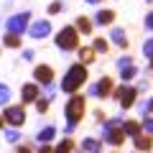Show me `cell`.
I'll list each match as a JSON object with an SVG mask.
<instances>
[{"label":"cell","mask_w":153,"mask_h":153,"mask_svg":"<svg viewBox=\"0 0 153 153\" xmlns=\"http://www.w3.org/2000/svg\"><path fill=\"white\" fill-rule=\"evenodd\" d=\"M84 107H87V97L84 94H71L69 100H66V107H64V117H66V128L64 133L66 135H71V133L76 130V125H79V120L84 117Z\"/></svg>","instance_id":"cell-1"},{"label":"cell","mask_w":153,"mask_h":153,"mask_svg":"<svg viewBox=\"0 0 153 153\" xmlns=\"http://www.w3.org/2000/svg\"><path fill=\"white\" fill-rule=\"evenodd\" d=\"M87 76H89V69L84 64H71L69 69H66L64 79H61V89H64L66 94H76L79 92V87H82L84 82H87Z\"/></svg>","instance_id":"cell-2"},{"label":"cell","mask_w":153,"mask_h":153,"mask_svg":"<svg viewBox=\"0 0 153 153\" xmlns=\"http://www.w3.org/2000/svg\"><path fill=\"white\" fill-rule=\"evenodd\" d=\"M102 140H107L115 148H120L125 143V133H123V120L120 117H110L102 125Z\"/></svg>","instance_id":"cell-3"},{"label":"cell","mask_w":153,"mask_h":153,"mask_svg":"<svg viewBox=\"0 0 153 153\" xmlns=\"http://www.w3.org/2000/svg\"><path fill=\"white\" fill-rule=\"evenodd\" d=\"M54 44L59 46L61 51H76L79 49V33H76V28L74 26H64L54 36Z\"/></svg>","instance_id":"cell-4"},{"label":"cell","mask_w":153,"mask_h":153,"mask_svg":"<svg viewBox=\"0 0 153 153\" xmlns=\"http://www.w3.org/2000/svg\"><path fill=\"white\" fill-rule=\"evenodd\" d=\"M31 26V13L23 10V13H16L5 21V33H16V36H23Z\"/></svg>","instance_id":"cell-5"},{"label":"cell","mask_w":153,"mask_h":153,"mask_svg":"<svg viewBox=\"0 0 153 153\" xmlns=\"http://www.w3.org/2000/svg\"><path fill=\"white\" fill-rule=\"evenodd\" d=\"M3 120H5L10 128H21L23 123H26V107H21V105H5Z\"/></svg>","instance_id":"cell-6"},{"label":"cell","mask_w":153,"mask_h":153,"mask_svg":"<svg viewBox=\"0 0 153 153\" xmlns=\"http://www.w3.org/2000/svg\"><path fill=\"white\" fill-rule=\"evenodd\" d=\"M112 89H115V82L110 79V76H102V79H97V82L87 89V94H89V97L105 100V97H110V94H112Z\"/></svg>","instance_id":"cell-7"},{"label":"cell","mask_w":153,"mask_h":153,"mask_svg":"<svg viewBox=\"0 0 153 153\" xmlns=\"http://www.w3.org/2000/svg\"><path fill=\"white\" fill-rule=\"evenodd\" d=\"M33 79H36L38 87H49V84H54V66H49V64L33 66Z\"/></svg>","instance_id":"cell-8"},{"label":"cell","mask_w":153,"mask_h":153,"mask_svg":"<svg viewBox=\"0 0 153 153\" xmlns=\"http://www.w3.org/2000/svg\"><path fill=\"white\" fill-rule=\"evenodd\" d=\"M26 33L31 38H46L51 33V23L46 21V18H41V21H31V26H28Z\"/></svg>","instance_id":"cell-9"},{"label":"cell","mask_w":153,"mask_h":153,"mask_svg":"<svg viewBox=\"0 0 153 153\" xmlns=\"http://www.w3.org/2000/svg\"><path fill=\"white\" fill-rule=\"evenodd\" d=\"M38 97H41V87H38L36 82H28V84H23V89H21V100H23V105H28V102H36Z\"/></svg>","instance_id":"cell-10"},{"label":"cell","mask_w":153,"mask_h":153,"mask_svg":"<svg viewBox=\"0 0 153 153\" xmlns=\"http://www.w3.org/2000/svg\"><path fill=\"white\" fill-rule=\"evenodd\" d=\"M115 23V10H107V8H102V10H97L94 13V18H92V26H112Z\"/></svg>","instance_id":"cell-11"},{"label":"cell","mask_w":153,"mask_h":153,"mask_svg":"<svg viewBox=\"0 0 153 153\" xmlns=\"http://www.w3.org/2000/svg\"><path fill=\"white\" fill-rule=\"evenodd\" d=\"M135 100H138V87H130V84H128L125 92L120 94V100H117V102H120L123 110H130L133 105H135Z\"/></svg>","instance_id":"cell-12"},{"label":"cell","mask_w":153,"mask_h":153,"mask_svg":"<svg viewBox=\"0 0 153 153\" xmlns=\"http://www.w3.org/2000/svg\"><path fill=\"white\" fill-rule=\"evenodd\" d=\"M110 41H112L115 46H120V49H128V33L123 31V28H110Z\"/></svg>","instance_id":"cell-13"},{"label":"cell","mask_w":153,"mask_h":153,"mask_svg":"<svg viewBox=\"0 0 153 153\" xmlns=\"http://www.w3.org/2000/svg\"><path fill=\"white\" fill-rule=\"evenodd\" d=\"M133 143H135V151H140V153H148V151L153 148V138L146 135V133L135 135V138H133Z\"/></svg>","instance_id":"cell-14"},{"label":"cell","mask_w":153,"mask_h":153,"mask_svg":"<svg viewBox=\"0 0 153 153\" xmlns=\"http://www.w3.org/2000/svg\"><path fill=\"white\" fill-rule=\"evenodd\" d=\"M123 133H125V138H135L143 133V128L138 120H123Z\"/></svg>","instance_id":"cell-15"},{"label":"cell","mask_w":153,"mask_h":153,"mask_svg":"<svg viewBox=\"0 0 153 153\" xmlns=\"http://www.w3.org/2000/svg\"><path fill=\"white\" fill-rule=\"evenodd\" d=\"M74 28H76V33H84V36H89L92 33V18H87V16H79L76 18V23H74Z\"/></svg>","instance_id":"cell-16"},{"label":"cell","mask_w":153,"mask_h":153,"mask_svg":"<svg viewBox=\"0 0 153 153\" xmlns=\"http://www.w3.org/2000/svg\"><path fill=\"white\" fill-rule=\"evenodd\" d=\"M76 51H79V64H84V66H87V64H92V61H94V56H97L92 46H79Z\"/></svg>","instance_id":"cell-17"},{"label":"cell","mask_w":153,"mask_h":153,"mask_svg":"<svg viewBox=\"0 0 153 153\" xmlns=\"http://www.w3.org/2000/svg\"><path fill=\"white\" fill-rule=\"evenodd\" d=\"M82 151L100 153V151H102V140H100V138H84V140H82Z\"/></svg>","instance_id":"cell-18"},{"label":"cell","mask_w":153,"mask_h":153,"mask_svg":"<svg viewBox=\"0 0 153 153\" xmlns=\"http://www.w3.org/2000/svg\"><path fill=\"white\" fill-rule=\"evenodd\" d=\"M54 135H56V128L54 125H46V128H41V130H38V143H51L54 140Z\"/></svg>","instance_id":"cell-19"},{"label":"cell","mask_w":153,"mask_h":153,"mask_svg":"<svg viewBox=\"0 0 153 153\" xmlns=\"http://www.w3.org/2000/svg\"><path fill=\"white\" fill-rule=\"evenodd\" d=\"M135 76H138V69H135V64L120 66V79H123V84H128L130 79H135Z\"/></svg>","instance_id":"cell-20"},{"label":"cell","mask_w":153,"mask_h":153,"mask_svg":"<svg viewBox=\"0 0 153 153\" xmlns=\"http://www.w3.org/2000/svg\"><path fill=\"white\" fill-rule=\"evenodd\" d=\"M74 148H76V146H74V140H71V138H64L59 146H54V151H51V153H71Z\"/></svg>","instance_id":"cell-21"},{"label":"cell","mask_w":153,"mask_h":153,"mask_svg":"<svg viewBox=\"0 0 153 153\" xmlns=\"http://www.w3.org/2000/svg\"><path fill=\"white\" fill-rule=\"evenodd\" d=\"M3 46H8V49H18V46H21V36H16V33H5V36H3Z\"/></svg>","instance_id":"cell-22"},{"label":"cell","mask_w":153,"mask_h":153,"mask_svg":"<svg viewBox=\"0 0 153 153\" xmlns=\"http://www.w3.org/2000/svg\"><path fill=\"white\" fill-rule=\"evenodd\" d=\"M92 49H94V54H107V38H94V44H92Z\"/></svg>","instance_id":"cell-23"},{"label":"cell","mask_w":153,"mask_h":153,"mask_svg":"<svg viewBox=\"0 0 153 153\" xmlns=\"http://www.w3.org/2000/svg\"><path fill=\"white\" fill-rule=\"evenodd\" d=\"M5 140H8V143H18V140H21V130H18V128L5 130Z\"/></svg>","instance_id":"cell-24"},{"label":"cell","mask_w":153,"mask_h":153,"mask_svg":"<svg viewBox=\"0 0 153 153\" xmlns=\"http://www.w3.org/2000/svg\"><path fill=\"white\" fill-rule=\"evenodd\" d=\"M49 105H51V100L46 97V94L36 100V110H38V112H46V110H49Z\"/></svg>","instance_id":"cell-25"},{"label":"cell","mask_w":153,"mask_h":153,"mask_svg":"<svg viewBox=\"0 0 153 153\" xmlns=\"http://www.w3.org/2000/svg\"><path fill=\"white\" fill-rule=\"evenodd\" d=\"M140 128H143V133H146V135L153 138V117H148V115H146V120L140 123Z\"/></svg>","instance_id":"cell-26"},{"label":"cell","mask_w":153,"mask_h":153,"mask_svg":"<svg viewBox=\"0 0 153 153\" xmlns=\"http://www.w3.org/2000/svg\"><path fill=\"white\" fill-rule=\"evenodd\" d=\"M61 10H64V3H61V0H54L49 5V16H59Z\"/></svg>","instance_id":"cell-27"},{"label":"cell","mask_w":153,"mask_h":153,"mask_svg":"<svg viewBox=\"0 0 153 153\" xmlns=\"http://www.w3.org/2000/svg\"><path fill=\"white\" fill-rule=\"evenodd\" d=\"M143 56H146V59H153V36L143 44Z\"/></svg>","instance_id":"cell-28"},{"label":"cell","mask_w":153,"mask_h":153,"mask_svg":"<svg viewBox=\"0 0 153 153\" xmlns=\"http://www.w3.org/2000/svg\"><path fill=\"white\" fill-rule=\"evenodd\" d=\"M10 102V89L5 84H0V105H8Z\"/></svg>","instance_id":"cell-29"},{"label":"cell","mask_w":153,"mask_h":153,"mask_svg":"<svg viewBox=\"0 0 153 153\" xmlns=\"http://www.w3.org/2000/svg\"><path fill=\"white\" fill-rule=\"evenodd\" d=\"M148 112L153 115V97H148V102L143 105V115H148Z\"/></svg>","instance_id":"cell-30"},{"label":"cell","mask_w":153,"mask_h":153,"mask_svg":"<svg viewBox=\"0 0 153 153\" xmlns=\"http://www.w3.org/2000/svg\"><path fill=\"white\" fill-rule=\"evenodd\" d=\"M54 151V146H51V143H41V148H38L36 153H51Z\"/></svg>","instance_id":"cell-31"},{"label":"cell","mask_w":153,"mask_h":153,"mask_svg":"<svg viewBox=\"0 0 153 153\" xmlns=\"http://www.w3.org/2000/svg\"><path fill=\"white\" fill-rule=\"evenodd\" d=\"M146 31H153V10L146 16Z\"/></svg>","instance_id":"cell-32"},{"label":"cell","mask_w":153,"mask_h":153,"mask_svg":"<svg viewBox=\"0 0 153 153\" xmlns=\"http://www.w3.org/2000/svg\"><path fill=\"white\" fill-rule=\"evenodd\" d=\"M128 64H133L130 56H123V59H117V69H120V66H128Z\"/></svg>","instance_id":"cell-33"},{"label":"cell","mask_w":153,"mask_h":153,"mask_svg":"<svg viewBox=\"0 0 153 153\" xmlns=\"http://www.w3.org/2000/svg\"><path fill=\"white\" fill-rule=\"evenodd\" d=\"M16 151H18V153H31V143H21Z\"/></svg>","instance_id":"cell-34"},{"label":"cell","mask_w":153,"mask_h":153,"mask_svg":"<svg viewBox=\"0 0 153 153\" xmlns=\"http://www.w3.org/2000/svg\"><path fill=\"white\" fill-rule=\"evenodd\" d=\"M94 120H97V123L105 120V112H102V110H97V112H94Z\"/></svg>","instance_id":"cell-35"},{"label":"cell","mask_w":153,"mask_h":153,"mask_svg":"<svg viewBox=\"0 0 153 153\" xmlns=\"http://www.w3.org/2000/svg\"><path fill=\"white\" fill-rule=\"evenodd\" d=\"M23 59H26V61H33V51H23Z\"/></svg>","instance_id":"cell-36"},{"label":"cell","mask_w":153,"mask_h":153,"mask_svg":"<svg viewBox=\"0 0 153 153\" xmlns=\"http://www.w3.org/2000/svg\"><path fill=\"white\" fill-rule=\"evenodd\" d=\"M3 128H5V120H3V115H0V130H3Z\"/></svg>","instance_id":"cell-37"},{"label":"cell","mask_w":153,"mask_h":153,"mask_svg":"<svg viewBox=\"0 0 153 153\" xmlns=\"http://www.w3.org/2000/svg\"><path fill=\"white\" fill-rule=\"evenodd\" d=\"M87 3L89 5H97V3H102V0H87Z\"/></svg>","instance_id":"cell-38"},{"label":"cell","mask_w":153,"mask_h":153,"mask_svg":"<svg viewBox=\"0 0 153 153\" xmlns=\"http://www.w3.org/2000/svg\"><path fill=\"white\" fill-rule=\"evenodd\" d=\"M148 69H151V71H153V59H148Z\"/></svg>","instance_id":"cell-39"}]
</instances>
